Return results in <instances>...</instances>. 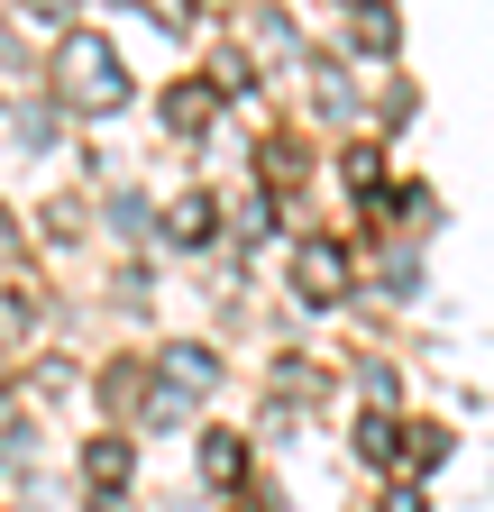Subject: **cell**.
<instances>
[{
	"label": "cell",
	"mask_w": 494,
	"mask_h": 512,
	"mask_svg": "<svg viewBox=\"0 0 494 512\" xmlns=\"http://www.w3.org/2000/svg\"><path fill=\"white\" fill-rule=\"evenodd\" d=\"M92 476H101V485H119V476H129V448L101 439V448H92Z\"/></svg>",
	"instance_id": "4"
},
{
	"label": "cell",
	"mask_w": 494,
	"mask_h": 512,
	"mask_svg": "<svg viewBox=\"0 0 494 512\" xmlns=\"http://www.w3.org/2000/svg\"><path fill=\"white\" fill-rule=\"evenodd\" d=\"M28 10H37V19H65V10H74V0H28Z\"/></svg>",
	"instance_id": "5"
},
{
	"label": "cell",
	"mask_w": 494,
	"mask_h": 512,
	"mask_svg": "<svg viewBox=\"0 0 494 512\" xmlns=\"http://www.w3.org/2000/svg\"><path fill=\"white\" fill-rule=\"evenodd\" d=\"M119 64H110V46L101 37H74L65 46V101H83V110H119Z\"/></svg>",
	"instance_id": "1"
},
{
	"label": "cell",
	"mask_w": 494,
	"mask_h": 512,
	"mask_svg": "<svg viewBox=\"0 0 494 512\" xmlns=\"http://www.w3.org/2000/svg\"><path fill=\"white\" fill-rule=\"evenodd\" d=\"M302 284H312V302H330L339 293V256L330 247H302Z\"/></svg>",
	"instance_id": "2"
},
{
	"label": "cell",
	"mask_w": 494,
	"mask_h": 512,
	"mask_svg": "<svg viewBox=\"0 0 494 512\" xmlns=\"http://www.w3.org/2000/svg\"><path fill=\"white\" fill-rule=\"evenodd\" d=\"M202 467H211V476L229 485V476H238L247 458H238V439H229V430H211V439H202Z\"/></svg>",
	"instance_id": "3"
}]
</instances>
